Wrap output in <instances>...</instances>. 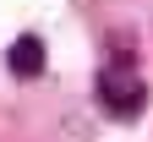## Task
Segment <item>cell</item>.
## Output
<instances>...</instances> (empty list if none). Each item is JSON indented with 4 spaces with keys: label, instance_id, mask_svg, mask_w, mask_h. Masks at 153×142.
Returning a JSON list of instances; mask_svg holds the SVG:
<instances>
[{
    "label": "cell",
    "instance_id": "2",
    "mask_svg": "<svg viewBox=\"0 0 153 142\" xmlns=\"http://www.w3.org/2000/svg\"><path fill=\"white\" fill-rule=\"evenodd\" d=\"M6 66L16 77H38L44 71V44H38V38H16V44L6 49Z\"/></svg>",
    "mask_w": 153,
    "mask_h": 142
},
{
    "label": "cell",
    "instance_id": "1",
    "mask_svg": "<svg viewBox=\"0 0 153 142\" xmlns=\"http://www.w3.org/2000/svg\"><path fill=\"white\" fill-rule=\"evenodd\" d=\"M99 98H104V109L120 115V120H131L148 104V88H142V77L131 71V60H109V66L99 71Z\"/></svg>",
    "mask_w": 153,
    "mask_h": 142
}]
</instances>
